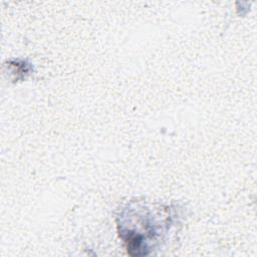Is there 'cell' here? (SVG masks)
Segmentation results:
<instances>
[{"mask_svg":"<svg viewBox=\"0 0 257 257\" xmlns=\"http://www.w3.org/2000/svg\"><path fill=\"white\" fill-rule=\"evenodd\" d=\"M171 210L130 205L117 217L119 236L132 256L149 255L172 227Z\"/></svg>","mask_w":257,"mask_h":257,"instance_id":"obj_1","label":"cell"}]
</instances>
